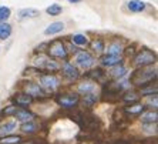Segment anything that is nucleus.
Returning a JSON list of instances; mask_svg holds the SVG:
<instances>
[{
    "label": "nucleus",
    "mask_w": 158,
    "mask_h": 144,
    "mask_svg": "<svg viewBox=\"0 0 158 144\" xmlns=\"http://www.w3.org/2000/svg\"><path fill=\"white\" fill-rule=\"evenodd\" d=\"M36 129H37V126L31 121H27L22 126V131H24V133H33V131H36Z\"/></svg>",
    "instance_id": "25"
},
{
    "label": "nucleus",
    "mask_w": 158,
    "mask_h": 144,
    "mask_svg": "<svg viewBox=\"0 0 158 144\" xmlns=\"http://www.w3.org/2000/svg\"><path fill=\"white\" fill-rule=\"evenodd\" d=\"M96 100H97V97L93 94V93H88L87 96H84V103L87 104V106H91V104H94L96 103Z\"/></svg>",
    "instance_id": "28"
},
{
    "label": "nucleus",
    "mask_w": 158,
    "mask_h": 144,
    "mask_svg": "<svg viewBox=\"0 0 158 144\" xmlns=\"http://www.w3.org/2000/svg\"><path fill=\"white\" fill-rule=\"evenodd\" d=\"M78 100H80L78 94H63V96L57 97V103L64 108H73L77 106Z\"/></svg>",
    "instance_id": "4"
},
{
    "label": "nucleus",
    "mask_w": 158,
    "mask_h": 144,
    "mask_svg": "<svg viewBox=\"0 0 158 144\" xmlns=\"http://www.w3.org/2000/svg\"><path fill=\"white\" fill-rule=\"evenodd\" d=\"M15 116H16V118H17V120H20V121H23V123L31 121V118L34 117L33 113L27 111L26 108H20V110H16V111H15Z\"/></svg>",
    "instance_id": "11"
},
{
    "label": "nucleus",
    "mask_w": 158,
    "mask_h": 144,
    "mask_svg": "<svg viewBox=\"0 0 158 144\" xmlns=\"http://www.w3.org/2000/svg\"><path fill=\"white\" fill-rule=\"evenodd\" d=\"M128 9L134 13H140L145 9V3L141 0H131V2H128Z\"/></svg>",
    "instance_id": "14"
},
{
    "label": "nucleus",
    "mask_w": 158,
    "mask_h": 144,
    "mask_svg": "<svg viewBox=\"0 0 158 144\" xmlns=\"http://www.w3.org/2000/svg\"><path fill=\"white\" fill-rule=\"evenodd\" d=\"M76 63H77V66L81 67V69H88V67H91L93 64L96 63V60H94V57H93L90 53L80 52L76 56Z\"/></svg>",
    "instance_id": "5"
},
{
    "label": "nucleus",
    "mask_w": 158,
    "mask_h": 144,
    "mask_svg": "<svg viewBox=\"0 0 158 144\" xmlns=\"http://www.w3.org/2000/svg\"><path fill=\"white\" fill-rule=\"evenodd\" d=\"M11 34V26L7 23H0V39L6 40L9 39V36Z\"/></svg>",
    "instance_id": "16"
},
{
    "label": "nucleus",
    "mask_w": 158,
    "mask_h": 144,
    "mask_svg": "<svg viewBox=\"0 0 158 144\" xmlns=\"http://www.w3.org/2000/svg\"><path fill=\"white\" fill-rule=\"evenodd\" d=\"M113 144H130L128 141H124V140H117V141H114Z\"/></svg>",
    "instance_id": "33"
},
{
    "label": "nucleus",
    "mask_w": 158,
    "mask_h": 144,
    "mask_svg": "<svg viewBox=\"0 0 158 144\" xmlns=\"http://www.w3.org/2000/svg\"><path fill=\"white\" fill-rule=\"evenodd\" d=\"M155 77H157V70L155 69L152 70V69H147V67H141V70L134 71V74L131 76L130 80H131L132 84L144 87L152 80H155Z\"/></svg>",
    "instance_id": "1"
},
{
    "label": "nucleus",
    "mask_w": 158,
    "mask_h": 144,
    "mask_svg": "<svg viewBox=\"0 0 158 144\" xmlns=\"http://www.w3.org/2000/svg\"><path fill=\"white\" fill-rule=\"evenodd\" d=\"M39 16V10L36 9H22L19 11V17L26 19V17H37Z\"/></svg>",
    "instance_id": "17"
},
{
    "label": "nucleus",
    "mask_w": 158,
    "mask_h": 144,
    "mask_svg": "<svg viewBox=\"0 0 158 144\" xmlns=\"http://www.w3.org/2000/svg\"><path fill=\"white\" fill-rule=\"evenodd\" d=\"M155 60H157V57H155L154 53L151 52V50L144 49V50H141V52L134 57V66L135 67H147V66H150V64L155 63Z\"/></svg>",
    "instance_id": "2"
},
{
    "label": "nucleus",
    "mask_w": 158,
    "mask_h": 144,
    "mask_svg": "<svg viewBox=\"0 0 158 144\" xmlns=\"http://www.w3.org/2000/svg\"><path fill=\"white\" fill-rule=\"evenodd\" d=\"M94 89H96V86L91 84V83H84V84H81L80 87H78V90H80L81 93H91Z\"/></svg>",
    "instance_id": "27"
},
{
    "label": "nucleus",
    "mask_w": 158,
    "mask_h": 144,
    "mask_svg": "<svg viewBox=\"0 0 158 144\" xmlns=\"http://www.w3.org/2000/svg\"><path fill=\"white\" fill-rule=\"evenodd\" d=\"M22 141V137L20 136H4L3 138H0V143L2 144H17Z\"/></svg>",
    "instance_id": "20"
},
{
    "label": "nucleus",
    "mask_w": 158,
    "mask_h": 144,
    "mask_svg": "<svg viewBox=\"0 0 158 144\" xmlns=\"http://www.w3.org/2000/svg\"><path fill=\"white\" fill-rule=\"evenodd\" d=\"M40 81H41V86L46 87L47 90H54L60 84V80L56 77L54 74H43L40 77Z\"/></svg>",
    "instance_id": "7"
},
{
    "label": "nucleus",
    "mask_w": 158,
    "mask_h": 144,
    "mask_svg": "<svg viewBox=\"0 0 158 144\" xmlns=\"http://www.w3.org/2000/svg\"><path fill=\"white\" fill-rule=\"evenodd\" d=\"M157 118H158L157 111H148L141 117V120H143L144 124H148V123H157Z\"/></svg>",
    "instance_id": "18"
},
{
    "label": "nucleus",
    "mask_w": 158,
    "mask_h": 144,
    "mask_svg": "<svg viewBox=\"0 0 158 144\" xmlns=\"http://www.w3.org/2000/svg\"><path fill=\"white\" fill-rule=\"evenodd\" d=\"M15 103H16V106L24 107V106H29V104L33 103V97L29 96V94H17L15 97Z\"/></svg>",
    "instance_id": "12"
},
{
    "label": "nucleus",
    "mask_w": 158,
    "mask_h": 144,
    "mask_svg": "<svg viewBox=\"0 0 158 144\" xmlns=\"http://www.w3.org/2000/svg\"><path fill=\"white\" fill-rule=\"evenodd\" d=\"M70 3H77V2H81V0H69Z\"/></svg>",
    "instance_id": "35"
},
{
    "label": "nucleus",
    "mask_w": 158,
    "mask_h": 144,
    "mask_svg": "<svg viewBox=\"0 0 158 144\" xmlns=\"http://www.w3.org/2000/svg\"><path fill=\"white\" fill-rule=\"evenodd\" d=\"M61 11H63V9L60 4H52L50 7H47V13L50 16H57V15H60Z\"/></svg>",
    "instance_id": "24"
},
{
    "label": "nucleus",
    "mask_w": 158,
    "mask_h": 144,
    "mask_svg": "<svg viewBox=\"0 0 158 144\" xmlns=\"http://www.w3.org/2000/svg\"><path fill=\"white\" fill-rule=\"evenodd\" d=\"M137 100H138V96L134 93H130V94L124 96V101H137Z\"/></svg>",
    "instance_id": "31"
},
{
    "label": "nucleus",
    "mask_w": 158,
    "mask_h": 144,
    "mask_svg": "<svg viewBox=\"0 0 158 144\" xmlns=\"http://www.w3.org/2000/svg\"><path fill=\"white\" fill-rule=\"evenodd\" d=\"M63 29H64V24H63L61 22H54V23H52V24H50L47 29L44 30V33L47 34V36H52V34L60 33Z\"/></svg>",
    "instance_id": "13"
},
{
    "label": "nucleus",
    "mask_w": 158,
    "mask_h": 144,
    "mask_svg": "<svg viewBox=\"0 0 158 144\" xmlns=\"http://www.w3.org/2000/svg\"><path fill=\"white\" fill-rule=\"evenodd\" d=\"M73 43H76L77 46H85L88 43L87 37L84 34H74L73 36Z\"/></svg>",
    "instance_id": "22"
},
{
    "label": "nucleus",
    "mask_w": 158,
    "mask_h": 144,
    "mask_svg": "<svg viewBox=\"0 0 158 144\" xmlns=\"http://www.w3.org/2000/svg\"><path fill=\"white\" fill-rule=\"evenodd\" d=\"M93 47L96 49L97 52H103L104 50V44H103V41L101 40H96L94 43H93Z\"/></svg>",
    "instance_id": "29"
},
{
    "label": "nucleus",
    "mask_w": 158,
    "mask_h": 144,
    "mask_svg": "<svg viewBox=\"0 0 158 144\" xmlns=\"http://www.w3.org/2000/svg\"><path fill=\"white\" fill-rule=\"evenodd\" d=\"M108 54H113V56H120L121 54V52H123V47H121V44L120 43H111L110 46H108Z\"/></svg>",
    "instance_id": "21"
},
{
    "label": "nucleus",
    "mask_w": 158,
    "mask_h": 144,
    "mask_svg": "<svg viewBox=\"0 0 158 144\" xmlns=\"http://www.w3.org/2000/svg\"><path fill=\"white\" fill-rule=\"evenodd\" d=\"M20 144H36V143H34V140H29L27 143H23V141H20Z\"/></svg>",
    "instance_id": "34"
},
{
    "label": "nucleus",
    "mask_w": 158,
    "mask_h": 144,
    "mask_svg": "<svg viewBox=\"0 0 158 144\" xmlns=\"http://www.w3.org/2000/svg\"><path fill=\"white\" fill-rule=\"evenodd\" d=\"M110 74L114 78H121L123 76H125V69L123 66H118V67H115V69H113V70L110 71Z\"/></svg>",
    "instance_id": "23"
},
{
    "label": "nucleus",
    "mask_w": 158,
    "mask_h": 144,
    "mask_svg": "<svg viewBox=\"0 0 158 144\" xmlns=\"http://www.w3.org/2000/svg\"><path fill=\"white\" fill-rule=\"evenodd\" d=\"M13 130H16V123L15 121L6 123L3 126H0V136H6V134L11 133Z\"/></svg>",
    "instance_id": "19"
},
{
    "label": "nucleus",
    "mask_w": 158,
    "mask_h": 144,
    "mask_svg": "<svg viewBox=\"0 0 158 144\" xmlns=\"http://www.w3.org/2000/svg\"><path fill=\"white\" fill-rule=\"evenodd\" d=\"M63 73H64V76H66V77L69 78L70 81L77 80L78 76H80L77 69H76V67H74L71 63H67V61L63 64Z\"/></svg>",
    "instance_id": "8"
},
{
    "label": "nucleus",
    "mask_w": 158,
    "mask_h": 144,
    "mask_svg": "<svg viewBox=\"0 0 158 144\" xmlns=\"http://www.w3.org/2000/svg\"><path fill=\"white\" fill-rule=\"evenodd\" d=\"M26 94H29L31 97H44L46 91L39 84H36V83H29L26 86Z\"/></svg>",
    "instance_id": "9"
},
{
    "label": "nucleus",
    "mask_w": 158,
    "mask_h": 144,
    "mask_svg": "<svg viewBox=\"0 0 158 144\" xmlns=\"http://www.w3.org/2000/svg\"><path fill=\"white\" fill-rule=\"evenodd\" d=\"M144 106L143 104H134V106H130V107H125V113L127 114H130V116H138V114H141L144 111Z\"/></svg>",
    "instance_id": "15"
},
{
    "label": "nucleus",
    "mask_w": 158,
    "mask_h": 144,
    "mask_svg": "<svg viewBox=\"0 0 158 144\" xmlns=\"http://www.w3.org/2000/svg\"><path fill=\"white\" fill-rule=\"evenodd\" d=\"M34 61H36V66L43 67V69H46V70H50V71H57L60 69V66L56 63L54 60H50V59H47V57H44V56L37 57Z\"/></svg>",
    "instance_id": "6"
},
{
    "label": "nucleus",
    "mask_w": 158,
    "mask_h": 144,
    "mask_svg": "<svg viewBox=\"0 0 158 144\" xmlns=\"http://www.w3.org/2000/svg\"><path fill=\"white\" fill-rule=\"evenodd\" d=\"M15 111H16V107L10 106V107H7L6 110L2 111V116H9V114H11V113H15Z\"/></svg>",
    "instance_id": "32"
},
{
    "label": "nucleus",
    "mask_w": 158,
    "mask_h": 144,
    "mask_svg": "<svg viewBox=\"0 0 158 144\" xmlns=\"http://www.w3.org/2000/svg\"><path fill=\"white\" fill-rule=\"evenodd\" d=\"M10 17V9L9 7H0V23H4Z\"/></svg>",
    "instance_id": "26"
},
{
    "label": "nucleus",
    "mask_w": 158,
    "mask_h": 144,
    "mask_svg": "<svg viewBox=\"0 0 158 144\" xmlns=\"http://www.w3.org/2000/svg\"><path fill=\"white\" fill-rule=\"evenodd\" d=\"M148 93H154V94H157V86H154V87H147V89H143L141 90V94H148Z\"/></svg>",
    "instance_id": "30"
},
{
    "label": "nucleus",
    "mask_w": 158,
    "mask_h": 144,
    "mask_svg": "<svg viewBox=\"0 0 158 144\" xmlns=\"http://www.w3.org/2000/svg\"><path fill=\"white\" fill-rule=\"evenodd\" d=\"M121 63V57L120 56H113V54H107L104 56L101 59V64L107 67H111V66H118Z\"/></svg>",
    "instance_id": "10"
},
{
    "label": "nucleus",
    "mask_w": 158,
    "mask_h": 144,
    "mask_svg": "<svg viewBox=\"0 0 158 144\" xmlns=\"http://www.w3.org/2000/svg\"><path fill=\"white\" fill-rule=\"evenodd\" d=\"M48 54L54 57V59H66L67 57L66 46L63 44V41L54 40L52 44L48 46Z\"/></svg>",
    "instance_id": "3"
}]
</instances>
